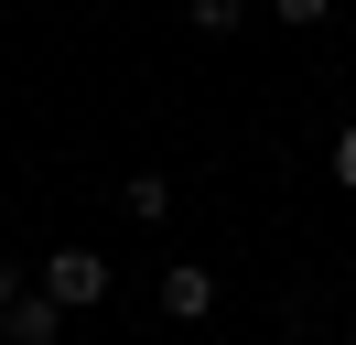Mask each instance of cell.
Listing matches in <instances>:
<instances>
[{
    "instance_id": "cell-1",
    "label": "cell",
    "mask_w": 356,
    "mask_h": 345,
    "mask_svg": "<svg viewBox=\"0 0 356 345\" xmlns=\"http://www.w3.org/2000/svg\"><path fill=\"white\" fill-rule=\"evenodd\" d=\"M33 291L65 302V313H97V302L119 291V259H97V248H54V259H33Z\"/></svg>"
},
{
    "instance_id": "cell-2",
    "label": "cell",
    "mask_w": 356,
    "mask_h": 345,
    "mask_svg": "<svg viewBox=\"0 0 356 345\" xmlns=\"http://www.w3.org/2000/svg\"><path fill=\"white\" fill-rule=\"evenodd\" d=\"M0 335H11V345H65V302H44V291L0 302Z\"/></svg>"
},
{
    "instance_id": "cell-3",
    "label": "cell",
    "mask_w": 356,
    "mask_h": 345,
    "mask_svg": "<svg viewBox=\"0 0 356 345\" xmlns=\"http://www.w3.org/2000/svg\"><path fill=\"white\" fill-rule=\"evenodd\" d=\"M162 313H173V323H205V313H216V270H162Z\"/></svg>"
},
{
    "instance_id": "cell-4",
    "label": "cell",
    "mask_w": 356,
    "mask_h": 345,
    "mask_svg": "<svg viewBox=\"0 0 356 345\" xmlns=\"http://www.w3.org/2000/svg\"><path fill=\"white\" fill-rule=\"evenodd\" d=\"M119 205H130L140 227H162V216H173V184H162V172H130V184H119Z\"/></svg>"
},
{
    "instance_id": "cell-5",
    "label": "cell",
    "mask_w": 356,
    "mask_h": 345,
    "mask_svg": "<svg viewBox=\"0 0 356 345\" xmlns=\"http://www.w3.org/2000/svg\"><path fill=\"white\" fill-rule=\"evenodd\" d=\"M184 22H195V33H238L248 0H184Z\"/></svg>"
},
{
    "instance_id": "cell-6",
    "label": "cell",
    "mask_w": 356,
    "mask_h": 345,
    "mask_svg": "<svg viewBox=\"0 0 356 345\" xmlns=\"http://www.w3.org/2000/svg\"><path fill=\"white\" fill-rule=\"evenodd\" d=\"M259 11H270V22H291V33H313V22H324L334 0H259Z\"/></svg>"
},
{
    "instance_id": "cell-7",
    "label": "cell",
    "mask_w": 356,
    "mask_h": 345,
    "mask_svg": "<svg viewBox=\"0 0 356 345\" xmlns=\"http://www.w3.org/2000/svg\"><path fill=\"white\" fill-rule=\"evenodd\" d=\"M334 184H346V194H356V119H346V129H334Z\"/></svg>"
},
{
    "instance_id": "cell-8",
    "label": "cell",
    "mask_w": 356,
    "mask_h": 345,
    "mask_svg": "<svg viewBox=\"0 0 356 345\" xmlns=\"http://www.w3.org/2000/svg\"><path fill=\"white\" fill-rule=\"evenodd\" d=\"M22 291H33V280H22V259L0 248V302H22Z\"/></svg>"
}]
</instances>
